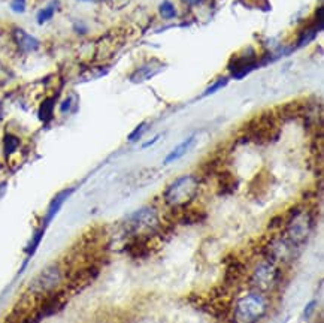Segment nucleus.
<instances>
[{
	"label": "nucleus",
	"instance_id": "obj_24",
	"mask_svg": "<svg viewBox=\"0 0 324 323\" xmlns=\"http://www.w3.org/2000/svg\"><path fill=\"white\" fill-rule=\"evenodd\" d=\"M157 139H159V136H156L154 139H151L150 142H147V144H144V148H147V147H150V145H153L154 142H157Z\"/></svg>",
	"mask_w": 324,
	"mask_h": 323
},
{
	"label": "nucleus",
	"instance_id": "obj_16",
	"mask_svg": "<svg viewBox=\"0 0 324 323\" xmlns=\"http://www.w3.org/2000/svg\"><path fill=\"white\" fill-rule=\"evenodd\" d=\"M159 11H160V15H162L164 20H172V18L176 17V9H175L173 3H170L169 0H164V2L160 5Z\"/></svg>",
	"mask_w": 324,
	"mask_h": 323
},
{
	"label": "nucleus",
	"instance_id": "obj_22",
	"mask_svg": "<svg viewBox=\"0 0 324 323\" xmlns=\"http://www.w3.org/2000/svg\"><path fill=\"white\" fill-rule=\"evenodd\" d=\"M71 108H72V98H66V99L62 102V105H60V111H62V112H68Z\"/></svg>",
	"mask_w": 324,
	"mask_h": 323
},
{
	"label": "nucleus",
	"instance_id": "obj_11",
	"mask_svg": "<svg viewBox=\"0 0 324 323\" xmlns=\"http://www.w3.org/2000/svg\"><path fill=\"white\" fill-rule=\"evenodd\" d=\"M14 39H15V44L18 45V48L24 53H33L39 48V41L21 29L14 30Z\"/></svg>",
	"mask_w": 324,
	"mask_h": 323
},
{
	"label": "nucleus",
	"instance_id": "obj_1",
	"mask_svg": "<svg viewBox=\"0 0 324 323\" xmlns=\"http://www.w3.org/2000/svg\"><path fill=\"white\" fill-rule=\"evenodd\" d=\"M199 192V180L194 175H182L176 178L164 190V202L172 208L187 207Z\"/></svg>",
	"mask_w": 324,
	"mask_h": 323
},
{
	"label": "nucleus",
	"instance_id": "obj_13",
	"mask_svg": "<svg viewBox=\"0 0 324 323\" xmlns=\"http://www.w3.org/2000/svg\"><path fill=\"white\" fill-rule=\"evenodd\" d=\"M194 141H196V135H191V136H188L187 139H184L179 145H176V147H175V148L167 154V157L164 159L163 163H164V165H169V163H172V162L181 159L184 154H187V153L193 148Z\"/></svg>",
	"mask_w": 324,
	"mask_h": 323
},
{
	"label": "nucleus",
	"instance_id": "obj_3",
	"mask_svg": "<svg viewBox=\"0 0 324 323\" xmlns=\"http://www.w3.org/2000/svg\"><path fill=\"white\" fill-rule=\"evenodd\" d=\"M63 281V271L59 265H50L39 272L29 286V292L42 298L59 289Z\"/></svg>",
	"mask_w": 324,
	"mask_h": 323
},
{
	"label": "nucleus",
	"instance_id": "obj_2",
	"mask_svg": "<svg viewBox=\"0 0 324 323\" xmlns=\"http://www.w3.org/2000/svg\"><path fill=\"white\" fill-rule=\"evenodd\" d=\"M267 310V301L260 292L245 295L236 302L235 319L238 323H255L260 320Z\"/></svg>",
	"mask_w": 324,
	"mask_h": 323
},
{
	"label": "nucleus",
	"instance_id": "obj_10",
	"mask_svg": "<svg viewBox=\"0 0 324 323\" xmlns=\"http://www.w3.org/2000/svg\"><path fill=\"white\" fill-rule=\"evenodd\" d=\"M245 272H246V266L242 262H239V260L230 262L226 268V272H224V284L229 287L235 286L238 281H241L243 278Z\"/></svg>",
	"mask_w": 324,
	"mask_h": 323
},
{
	"label": "nucleus",
	"instance_id": "obj_23",
	"mask_svg": "<svg viewBox=\"0 0 324 323\" xmlns=\"http://www.w3.org/2000/svg\"><path fill=\"white\" fill-rule=\"evenodd\" d=\"M314 305H315V302H311V304H309V305L306 307V310H305V316H306V317H308V316L311 314V310L314 308Z\"/></svg>",
	"mask_w": 324,
	"mask_h": 323
},
{
	"label": "nucleus",
	"instance_id": "obj_26",
	"mask_svg": "<svg viewBox=\"0 0 324 323\" xmlns=\"http://www.w3.org/2000/svg\"><path fill=\"white\" fill-rule=\"evenodd\" d=\"M81 2H93V0H81Z\"/></svg>",
	"mask_w": 324,
	"mask_h": 323
},
{
	"label": "nucleus",
	"instance_id": "obj_25",
	"mask_svg": "<svg viewBox=\"0 0 324 323\" xmlns=\"http://www.w3.org/2000/svg\"><path fill=\"white\" fill-rule=\"evenodd\" d=\"M187 3H190V5H197V3H200L202 0H185Z\"/></svg>",
	"mask_w": 324,
	"mask_h": 323
},
{
	"label": "nucleus",
	"instance_id": "obj_5",
	"mask_svg": "<svg viewBox=\"0 0 324 323\" xmlns=\"http://www.w3.org/2000/svg\"><path fill=\"white\" fill-rule=\"evenodd\" d=\"M311 230H312V217L305 211H297L290 217L285 226V238L291 244L299 245L308 239Z\"/></svg>",
	"mask_w": 324,
	"mask_h": 323
},
{
	"label": "nucleus",
	"instance_id": "obj_18",
	"mask_svg": "<svg viewBox=\"0 0 324 323\" xmlns=\"http://www.w3.org/2000/svg\"><path fill=\"white\" fill-rule=\"evenodd\" d=\"M321 27H314V29H308V30H305L302 35H300V39H299V42H297V47H303V45H306L308 42H311L315 36H317V32L320 30Z\"/></svg>",
	"mask_w": 324,
	"mask_h": 323
},
{
	"label": "nucleus",
	"instance_id": "obj_20",
	"mask_svg": "<svg viewBox=\"0 0 324 323\" xmlns=\"http://www.w3.org/2000/svg\"><path fill=\"white\" fill-rule=\"evenodd\" d=\"M11 9L17 14H23L26 11V0H12Z\"/></svg>",
	"mask_w": 324,
	"mask_h": 323
},
{
	"label": "nucleus",
	"instance_id": "obj_6",
	"mask_svg": "<svg viewBox=\"0 0 324 323\" xmlns=\"http://www.w3.org/2000/svg\"><path fill=\"white\" fill-rule=\"evenodd\" d=\"M278 124L272 114H261L248 124V138L254 142H269L276 136Z\"/></svg>",
	"mask_w": 324,
	"mask_h": 323
},
{
	"label": "nucleus",
	"instance_id": "obj_17",
	"mask_svg": "<svg viewBox=\"0 0 324 323\" xmlns=\"http://www.w3.org/2000/svg\"><path fill=\"white\" fill-rule=\"evenodd\" d=\"M3 145H5V154L9 156V154L17 151V148L20 145V139L17 136H14V135H6L5 141H3Z\"/></svg>",
	"mask_w": 324,
	"mask_h": 323
},
{
	"label": "nucleus",
	"instance_id": "obj_4",
	"mask_svg": "<svg viewBox=\"0 0 324 323\" xmlns=\"http://www.w3.org/2000/svg\"><path fill=\"white\" fill-rule=\"evenodd\" d=\"M279 274H281V269L278 268V265L266 260L257 265V268L252 271L249 277V283L255 290L267 292V290H272L278 284Z\"/></svg>",
	"mask_w": 324,
	"mask_h": 323
},
{
	"label": "nucleus",
	"instance_id": "obj_9",
	"mask_svg": "<svg viewBox=\"0 0 324 323\" xmlns=\"http://www.w3.org/2000/svg\"><path fill=\"white\" fill-rule=\"evenodd\" d=\"M164 68H166L164 63H162V62L157 60V59H153V60L144 63L142 66H139V68L133 72V75L130 77V81L135 83V84H138V83H145V81L154 78L157 74H160Z\"/></svg>",
	"mask_w": 324,
	"mask_h": 323
},
{
	"label": "nucleus",
	"instance_id": "obj_8",
	"mask_svg": "<svg viewBox=\"0 0 324 323\" xmlns=\"http://www.w3.org/2000/svg\"><path fill=\"white\" fill-rule=\"evenodd\" d=\"M294 247L296 245L291 244L284 236V238H276V239L269 241L264 251H266V256H267L269 262H273L275 265H281V263H287V262L293 260Z\"/></svg>",
	"mask_w": 324,
	"mask_h": 323
},
{
	"label": "nucleus",
	"instance_id": "obj_19",
	"mask_svg": "<svg viewBox=\"0 0 324 323\" xmlns=\"http://www.w3.org/2000/svg\"><path fill=\"white\" fill-rule=\"evenodd\" d=\"M226 84H227V78H221V80H218L217 83H214L211 87H208V89L205 90V93L202 95V98H205V96H209V95H214L215 92H218L220 89H223Z\"/></svg>",
	"mask_w": 324,
	"mask_h": 323
},
{
	"label": "nucleus",
	"instance_id": "obj_15",
	"mask_svg": "<svg viewBox=\"0 0 324 323\" xmlns=\"http://www.w3.org/2000/svg\"><path fill=\"white\" fill-rule=\"evenodd\" d=\"M56 5H57V2H53L51 5H48L47 8H44V9H41V11L38 12V15H36V21H38V24H44V23L50 21V20L54 17Z\"/></svg>",
	"mask_w": 324,
	"mask_h": 323
},
{
	"label": "nucleus",
	"instance_id": "obj_14",
	"mask_svg": "<svg viewBox=\"0 0 324 323\" xmlns=\"http://www.w3.org/2000/svg\"><path fill=\"white\" fill-rule=\"evenodd\" d=\"M53 111H54V99L48 98L42 102V105L39 108V118L42 121H50L53 117Z\"/></svg>",
	"mask_w": 324,
	"mask_h": 323
},
{
	"label": "nucleus",
	"instance_id": "obj_21",
	"mask_svg": "<svg viewBox=\"0 0 324 323\" xmlns=\"http://www.w3.org/2000/svg\"><path fill=\"white\" fill-rule=\"evenodd\" d=\"M145 127H147V123H141V124L133 130V133L129 136V141H136L138 138H141V135H142V132L145 130Z\"/></svg>",
	"mask_w": 324,
	"mask_h": 323
},
{
	"label": "nucleus",
	"instance_id": "obj_7",
	"mask_svg": "<svg viewBox=\"0 0 324 323\" xmlns=\"http://www.w3.org/2000/svg\"><path fill=\"white\" fill-rule=\"evenodd\" d=\"M157 224H159V215H157V211L153 207L141 208L139 211L133 213L127 218L129 230L135 236H138V235H151L150 230L156 229Z\"/></svg>",
	"mask_w": 324,
	"mask_h": 323
},
{
	"label": "nucleus",
	"instance_id": "obj_12",
	"mask_svg": "<svg viewBox=\"0 0 324 323\" xmlns=\"http://www.w3.org/2000/svg\"><path fill=\"white\" fill-rule=\"evenodd\" d=\"M72 193V189H69V190H65V192H62V193H59L54 199H53V202L50 204V208H48V211H47V214H45V218H44V224H42V230H45V227L48 226V223L54 218V215L59 213V210L62 208V205H63V202L69 198V195Z\"/></svg>",
	"mask_w": 324,
	"mask_h": 323
}]
</instances>
